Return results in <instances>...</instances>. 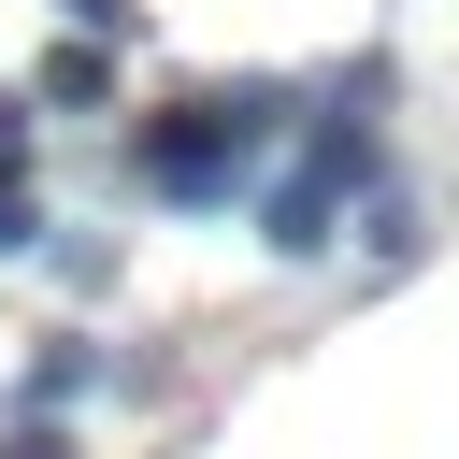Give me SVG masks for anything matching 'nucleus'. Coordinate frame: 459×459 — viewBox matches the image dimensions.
<instances>
[{
    "instance_id": "obj_6",
    "label": "nucleus",
    "mask_w": 459,
    "mask_h": 459,
    "mask_svg": "<svg viewBox=\"0 0 459 459\" xmlns=\"http://www.w3.org/2000/svg\"><path fill=\"white\" fill-rule=\"evenodd\" d=\"M14 143H29V86H0V172H14Z\"/></svg>"
},
{
    "instance_id": "obj_2",
    "label": "nucleus",
    "mask_w": 459,
    "mask_h": 459,
    "mask_svg": "<svg viewBox=\"0 0 459 459\" xmlns=\"http://www.w3.org/2000/svg\"><path fill=\"white\" fill-rule=\"evenodd\" d=\"M273 129H287V86H201V100H172L143 129V186L158 201H230L273 158Z\"/></svg>"
},
{
    "instance_id": "obj_4",
    "label": "nucleus",
    "mask_w": 459,
    "mask_h": 459,
    "mask_svg": "<svg viewBox=\"0 0 459 459\" xmlns=\"http://www.w3.org/2000/svg\"><path fill=\"white\" fill-rule=\"evenodd\" d=\"M14 244H43V201H29L14 172H0V258H14Z\"/></svg>"
},
{
    "instance_id": "obj_1",
    "label": "nucleus",
    "mask_w": 459,
    "mask_h": 459,
    "mask_svg": "<svg viewBox=\"0 0 459 459\" xmlns=\"http://www.w3.org/2000/svg\"><path fill=\"white\" fill-rule=\"evenodd\" d=\"M373 115H387V57H359V72L330 86V115H316L301 172L258 201V244H273V258H330V215H344V186H373Z\"/></svg>"
},
{
    "instance_id": "obj_3",
    "label": "nucleus",
    "mask_w": 459,
    "mask_h": 459,
    "mask_svg": "<svg viewBox=\"0 0 459 459\" xmlns=\"http://www.w3.org/2000/svg\"><path fill=\"white\" fill-rule=\"evenodd\" d=\"M29 100H115V43H57Z\"/></svg>"
},
{
    "instance_id": "obj_7",
    "label": "nucleus",
    "mask_w": 459,
    "mask_h": 459,
    "mask_svg": "<svg viewBox=\"0 0 459 459\" xmlns=\"http://www.w3.org/2000/svg\"><path fill=\"white\" fill-rule=\"evenodd\" d=\"M57 14H72V29H129V0H57Z\"/></svg>"
},
{
    "instance_id": "obj_5",
    "label": "nucleus",
    "mask_w": 459,
    "mask_h": 459,
    "mask_svg": "<svg viewBox=\"0 0 459 459\" xmlns=\"http://www.w3.org/2000/svg\"><path fill=\"white\" fill-rule=\"evenodd\" d=\"M0 459H72V430H43V416H14V430H0Z\"/></svg>"
}]
</instances>
